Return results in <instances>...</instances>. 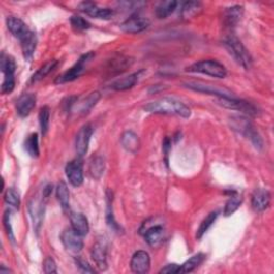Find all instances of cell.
I'll list each match as a JSON object with an SVG mask.
<instances>
[{
    "instance_id": "8d00e7d4",
    "label": "cell",
    "mask_w": 274,
    "mask_h": 274,
    "mask_svg": "<svg viewBox=\"0 0 274 274\" xmlns=\"http://www.w3.org/2000/svg\"><path fill=\"white\" fill-rule=\"evenodd\" d=\"M107 216H106V221H107V224L108 226L114 229L115 231H119L121 229V227L119 226L118 223L116 222L115 218H114V215H113V207H111V200H113V194L108 191L107 192Z\"/></svg>"
},
{
    "instance_id": "4316f807",
    "label": "cell",
    "mask_w": 274,
    "mask_h": 274,
    "mask_svg": "<svg viewBox=\"0 0 274 274\" xmlns=\"http://www.w3.org/2000/svg\"><path fill=\"white\" fill-rule=\"evenodd\" d=\"M205 258H206L205 254H202V253L196 254V255L192 256L189 260H187L184 263V265H181L179 267L178 273H190L192 271H194L201 265L202 261L205 260Z\"/></svg>"
},
{
    "instance_id": "7402d4cb",
    "label": "cell",
    "mask_w": 274,
    "mask_h": 274,
    "mask_svg": "<svg viewBox=\"0 0 274 274\" xmlns=\"http://www.w3.org/2000/svg\"><path fill=\"white\" fill-rule=\"evenodd\" d=\"M71 227H72L80 236H86L89 232V223L83 213L72 212L70 216Z\"/></svg>"
},
{
    "instance_id": "7bdbcfd3",
    "label": "cell",
    "mask_w": 274,
    "mask_h": 274,
    "mask_svg": "<svg viewBox=\"0 0 274 274\" xmlns=\"http://www.w3.org/2000/svg\"><path fill=\"white\" fill-rule=\"evenodd\" d=\"M75 261H76V265L77 267L82 270L83 272H86V273H95V270L91 268V266L89 265V263L83 259L82 257H76L75 258Z\"/></svg>"
},
{
    "instance_id": "9c48e42d",
    "label": "cell",
    "mask_w": 274,
    "mask_h": 274,
    "mask_svg": "<svg viewBox=\"0 0 274 274\" xmlns=\"http://www.w3.org/2000/svg\"><path fill=\"white\" fill-rule=\"evenodd\" d=\"M45 199L42 195V197H35L33 200L29 202L28 210L30 213V218L33 220L34 227L37 233H39L40 229H41L43 219H44V212H45V206L44 201Z\"/></svg>"
},
{
    "instance_id": "484cf974",
    "label": "cell",
    "mask_w": 274,
    "mask_h": 274,
    "mask_svg": "<svg viewBox=\"0 0 274 274\" xmlns=\"http://www.w3.org/2000/svg\"><path fill=\"white\" fill-rule=\"evenodd\" d=\"M202 10L201 3L198 2H188L184 6H182L181 10V17L188 21V19L194 18L197 16Z\"/></svg>"
},
{
    "instance_id": "4fadbf2b",
    "label": "cell",
    "mask_w": 274,
    "mask_h": 274,
    "mask_svg": "<svg viewBox=\"0 0 274 274\" xmlns=\"http://www.w3.org/2000/svg\"><path fill=\"white\" fill-rule=\"evenodd\" d=\"M93 133H94V128L91 125H85L78 131V133L76 134V138H75V149H76L78 158L82 159L87 154L90 138L91 136H93Z\"/></svg>"
},
{
    "instance_id": "7dc6e473",
    "label": "cell",
    "mask_w": 274,
    "mask_h": 274,
    "mask_svg": "<svg viewBox=\"0 0 274 274\" xmlns=\"http://www.w3.org/2000/svg\"><path fill=\"white\" fill-rule=\"evenodd\" d=\"M9 272H12L10 269H6L5 266H2V268H0V273L4 274V273H9Z\"/></svg>"
},
{
    "instance_id": "30bf717a",
    "label": "cell",
    "mask_w": 274,
    "mask_h": 274,
    "mask_svg": "<svg viewBox=\"0 0 274 274\" xmlns=\"http://www.w3.org/2000/svg\"><path fill=\"white\" fill-rule=\"evenodd\" d=\"M91 257L100 270L107 269V240L105 237L97 240L91 250Z\"/></svg>"
},
{
    "instance_id": "d4e9b609",
    "label": "cell",
    "mask_w": 274,
    "mask_h": 274,
    "mask_svg": "<svg viewBox=\"0 0 274 274\" xmlns=\"http://www.w3.org/2000/svg\"><path fill=\"white\" fill-rule=\"evenodd\" d=\"M105 168V162L102 157H93L89 161V174L95 179H100L103 175Z\"/></svg>"
},
{
    "instance_id": "f6af8a7d",
    "label": "cell",
    "mask_w": 274,
    "mask_h": 274,
    "mask_svg": "<svg viewBox=\"0 0 274 274\" xmlns=\"http://www.w3.org/2000/svg\"><path fill=\"white\" fill-rule=\"evenodd\" d=\"M171 148V143H170V139L168 137H166L164 139V143H163V151H164V155L166 157V162H167V157H168V154H169V150Z\"/></svg>"
},
{
    "instance_id": "8992f818",
    "label": "cell",
    "mask_w": 274,
    "mask_h": 274,
    "mask_svg": "<svg viewBox=\"0 0 274 274\" xmlns=\"http://www.w3.org/2000/svg\"><path fill=\"white\" fill-rule=\"evenodd\" d=\"M95 56L96 54L94 52H89L83 55L77 60V63L73 67H71L68 71H66L65 73L59 75L55 79V84H65L69 82H73V80L78 78L80 74L84 72L86 66L95 58Z\"/></svg>"
},
{
    "instance_id": "603a6c76",
    "label": "cell",
    "mask_w": 274,
    "mask_h": 274,
    "mask_svg": "<svg viewBox=\"0 0 274 274\" xmlns=\"http://www.w3.org/2000/svg\"><path fill=\"white\" fill-rule=\"evenodd\" d=\"M145 239L148 242V245L151 247H156L159 243L162 242L164 236V228L161 225H155L146 229L145 231Z\"/></svg>"
},
{
    "instance_id": "f546056e",
    "label": "cell",
    "mask_w": 274,
    "mask_h": 274,
    "mask_svg": "<svg viewBox=\"0 0 274 274\" xmlns=\"http://www.w3.org/2000/svg\"><path fill=\"white\" fill-rule=\"evenodd\" d=\"M56 194H57V198L60 202V205L62 207L67 210L70 207V192L68 189V186L65 181H60L57 189H56Z\"/></svg>"
},
{
    "instance_id": "d6986e66",
    "label": "cell",
    "mask_w": 274,
    "mask_h": 274,
    "mask_svg": "<svg viewBox=\"0 0 274 274\" xmlns=\"http://www.w3.org/2000/svg\"><path fill=\"white\" fill-rule=\"evenodd\" d=\"M243 15V7L242 6H232L226 8L223 13V24L227 28L231 29L236 27Z\"/></svg>"
},
{
    "instance_id": "5bb4252c",
    "label": "cell",
    "mask_w": 274,
    "mask_h": 274,
    "mask_svg": "<svg viewBox=\"0 0 274 274\" xmlns=\"http://www.w3.org/2000/svg\"><path fill=\"white\" fill-rule=\"evenodd\" d=\"M60 238H62V242L64 243L66 249L71 252L77 253L82 251V249L84 248L83 236H80L72 227L67 228L62 233V237Z\"/></svg>"
},
{
    "instance_id": "60d3db41",
    "label": "cell",
    "mask_w": 274,
    "mask_h": 274,
    "mask_svg": "<svg viewBox=\"0 0 274 274\" xmlns=\"http://www.w3.org/2000/svg\"><path fill=\"white\" fill-rule=\"evenodd\" d=\"M15 87V78L14 76H5V79L2 85V93L4 95L12 93Z\"/></svg>"
},
{
    "instance_id": "9a60e30c",
    "label": "cell",
    "mask_w": 274,
    "mask_h": 274,
    "mask_svg": "<svg viewBox=\"0 0 274 274\" xmlns=\"http://www.w3.org/2000/svg\"><path fill=\"white\" fill-rule=\"evenodd\" d=\"M151 260L146 251H137L131 259V270L137 274H146L150 271Z\"/></svg>"
},
{
    "instance_id": "8fae6325",
    "label": "cell",
    "mask_w": 274,
    "mask_h": 274,
    "mask_svg": "<svg viewBox=\"0 0 274 274\" xmlns=\"http://www.w3.org/2000/svg\"><path fill=\"white\" fill-rule=\"evenodd\" d=\"M79 11L83 13L99 19H109L113 17L114 11L109 8H101L96 3L83 2L78 5Z\"/></svg>"
},
{
    "instance_id": "cb8c5ba5",
    "label": "cell",
    "mask_w": 274,
    "mask_h": 274,
    "mask_svg": "<svg viewBox=\"0 0 274 274\" xmlns=\"http://www.w3.org/2000/svg\"><path fill=\"white\" fill-rule=\"evenodd\" d=\"M121 144H123V147L129 151L132 152V154H135L137 150L139 149L140 146V141L138 136L132 131H127L121 136Z\"/></svg>"
},
{
    "instance_id": "3957f363",
    "label": "cell",
    "mask_w": 274,
    "mask_h": 274,
    "mask_svg": "<svg viewBox=\"0 0 274 274\" xmlns=\"http://www.w3.org/2000/svg\"><path fill=\"white\" fill-rule=\"evenodd\" d=\"M230 127L233 131L238 132L245 137L249 138L252 144L255 146L256 149H261L263 146L262 139L257 132L255 126H254L251 121L246 117H239L235 116L230 118Z\"/></svg>"
},
{
    "instance_id": "f1b7e54d",
    "label": "cell",
    "mask_w": 274,
    "mask_h": 274,
    "mask_svg": "<svg viewBox=\"0 0 274 274\" xmlns=\"http://www.w3.org/2000/svg\"><path fill=\"white\" fill-rule=\"evenodd\" d=\"M178 3L175 0H167V2L160 3L156 8V15L158 18H166L175 11Z\"/></svg>"
},
{
    "instance_id": "e0dca14e",
    "label": "cell",
    "mask_w": 274,
    "mask_h": 274,
    "mask_svg": "<svg viewBox=\"0 0 274 274\" xmlns=\"http://www.w3.org/2000/svg\"><path fill=\"white\" fill-rule=\"evenodd\" d=\"M271 202V194L266 189H256L252 195V207L256 212L265 211Z\"/></svg>"
},
{
    "instance_id": "6da1fadb",
    "label": "cell",
    "mask_w": 274,
    "mask_h": 274,
    "mask_svg": "<svg viewBox=\"0 0 274 274\" xmlns=\"http://www.w3.org/2000/svg\"><path fill=\"white\" fill-rule=\"evenodd\" d=\"M144 109L147 113L159 115H176L182 118L191 116V109L184 102L174 98H162L148 103Z\"/></svg>"
},
{
    "instance_id": "ffe728a7",
    "label": "cell",
    "mask_w": 274,
    "mask_h": 274,
    "mask_svg": "<svg viewBox=\"0 0 274 274\" xmlns=\"http://www.w3.org/2000/svg\"><path fill=\"white\" fill-rule=\"evenodd\" d=\"M19 42H21L24 58L27 60V62H32L35 50L37 48V43H38V39H37L36 34L33 33L32 30H29V33L24 38L19 40Z\"/></svg>"
},
{
    "instance_id": "5b68a950",
    "label": "cell",
    "mask_w": 274,
    "mask_h": 274,
    "mask_svg": "<svg viewBox=\"0 0 274 274\" xmlns=\"http://www.w3.org/2000/svg\"><path fill=\"white\" fill-rule=\"evenodd\" d=\"M189 72L193 73H201L206 74L212 77L218 78H224L227 75V70L221 63L217 62V60H201V62L195 63L188 68Z\"/></svg>"
},
{
    "instance_id": "ac0fdd59",
    "label": "cell",
    "mask_w": 274,
    "mask_h": 274,
    "mask_svg": "<svg viewBox=\"0 0 274 274\" xmlns=\"http://www.w3.org/2000/svg\"><path fill=\"white\" fill-rule=\"evenodd\" d=\"M37 98L34 94H24L16 101V113L21 117H27L36 106Z\"/></svg>"
},
{
    "instance_id": "277c9868",
    "label": "cell",
    "mask_w": 274,
    "mask_h": 274,
    "mask_svg": "<svg viewBox=\"0 0 274 274\" xmlns=\"http://www.w3.org/2000/svg\"><path fill=\"white\" fill-rule=\"evenodd\" d=\"M100 98L101 95L98 91L89 94L85 98L70 97L68 98V103H66V111H69V113H75L78 115H86L93 109L94 106H96V104L99 102Z\"/></svg>"
},
{
    "instance_id": "74e56055",
    "label": "cell",
    "mask_w": 274,
    "mask_h": 274,
    "mask_svg": "<svg viewBox=\"0 0 274 274\" xmlns=\"http://www.w3.org/2000/svg\"><path fill=\"white\" fill-rule=\"evenodd\" d=\"M5 201L8 205L12 206L14 208H18L21 205V198H19V194L13 188H9L5 193Z\"/></svg>"
},
{
    "instance_id": "ab89813d",
    "label": "cell",
    "mask_w": 274,
    "mask_h": 274,
    "mask_svg": "<svg viewBox=\"0 0 274 274\" xmlns=\"http://www.w3.org/2000/svg\"><path fill=\"white\" fill-rule=\"evenodd\" d=\"M4 225L5 228L7 230L9 240L11 241L13 245L15 243V237L13 233V229H12V225H11V211H7L4 216Z\"/></svg>"
},
{
    "instance_id": "52a82bcc",
    "label": "cell",
    "mask_w": 274,
    "mask_h": 274,
    "mask_svg": "<svg viewBox=\"0 0 274 274\" xmlns=\"http://www.w3.org/2000/svg\"><path fill=\"white\" fill-rule=\"evenodd\" d=\"M185 86L191 90L197 91V93L216 96L218 98H236V96L233 95L232 91H230L229 89L217 85L206 84L202 82H187L185 83Z\"/></svg>"
},
{
    "instance_id": "836d02e7",
    "label": "cell",
    "mask_w": 274,
    "mask_h": 274,
    "mask_svg": "<svg viewBox=\"0 0 274 274\" xmlns=\"http://www.w3.org/2000/svg\"><path fill=\"white\" fill-rule=\"evenodd\" d=\"M242 204V196L238 193L233 192V194L229 197V199L227 200L226 205H225V209H224V215L226 217L231 216L232 213H235L239 207Z\"/></svg>"
},
{
    "instance_id": "ee69618b",
    "label": "cell",
    "mask_w": 274,
    "mask_h": 274,
    "mask_svg": "<svg viewBox=\"0 0 274 274\" xmlns=\"http://www.w3.org/2000/svg\"><path fill=\"white\" fill-rule=\"evenodd\" d=\"M179 265H176V263H172V265H168L165 268L162 269L160 273H166V274H176L179 271Z\"/></svg>"
},
{
    "instance_id": "4dcf8cb0",
    "label": "cell",
    "mask_w": 274,
    "mask_h": 274,
    "mask_svg": "<svg viewBox=\"0 0 274 274\" xmlns=\"http://www.w3.org/2000/svg\"><path fill=\"white\" fill-rule=\"evenodd\" d=\"M0 67H2V71L5 76H14L16 71V63L13 57L3 53L2 60H0Z\"/></svg>"
},
{
    "instance_id": "1f68e13d",
    "label": "cell",
    "mask_w": 274,
    "mask_h": 274,
    "mask_svg": "<svg viewBox=\"0 0 274 274\" xmlns=\"http://www.w3.org/2000/svg\"><path fill=\"white\" fill-rule=\"evenodd\" d=\"M25 150L32 158H38L40 156L39 148V138L37 133L30 134L25 140Z\"/></svg>"
},
{
    "instance_id": "ba28073f",
    "label": "cell",
    "mask_w": 274,
    "mask_h": 274,
    "mask_svg": "<svg viewBox=\"0 0 274 274\" xmlns=\"http://www.w3.org/2000/svg\"><path fill=\"white\" fill-rule=\"evenodd\" d=\"M218 103L223 107L241 111V113L248 116L255 117L258 114V109L252 103L243 100H239L237 98H218Z\"/></svg>"
},
{
    "instance_id": "7a4b0ae2",
    "label": "cell",
    "mask_w": 274,
    "mask_h": 274,
    "mask_svg": "<svg viewBox=\"0 0 274 274\" xmlns=\"http://www.w3.org/2000/svg\"><path fill=\"white\" fill-rule=\"evenodd\" d=\"M223 45H224L229 55L235 59L237 64H239L246 70L251 69L253 65V58L247 47L242 44V42L236 36L226 35L224 39H223Z\"/></svg>"
},
{
    "instance_id": "b9f144b4",
    "label": "cell",
    "mask_w": 274,
    "mask_h": 274,
    "mask_svg": "<svg viewBox=\"0 0 274 274\" xmlns=\"http://www.w3.org/2000/svg\"><path fill=\"white\" fill-rule=\"evenodd\" d=\"M43 269L46 274L57 273V265L52 257H46L43 262Z\"/></svg>"
},
{
    "instance_id": "d6a6232c",
    "label": "cell",
    "mask_w": 274,
    "mask_h": 274,
    "mask_svg": "<svg viewBox=\"0 0 274 274\" xmlns=\"http://www.w3.org/2000/svg\"><path fill=\"white\" fill-rule=\"evenodd\" d=\"M58 62L57 60H49L48 63H46L44 66H42L40 68L37 72L33 75L32 77V82L33 83H37L39 80L43 79L45 76H47L52 71L57 67Z\"/></svg>"
},
{
    "instance_id": "f35d334b",
    "label": "cell",
    "mask_w": 274,
    "mask_h": 274,
    "mask_svg": "<svg viewBox=\"0 0 274 274\" xmlns=\"http://www.w3.org/2000/svg\"><path fill=\"white\" fill-rule=\"evenodd\" d=\"M71 22V25H72V27L77 30V32H83V30H87L90 28V23L88 21H86V19L84 17H80V16H72L70 19Z\"/></svg>"
},
{
    "instance_id": "bcb514c9",
    "label": "cell",
    "mask_w": 274,
    "mask_h": 274,
    "mask_svg": "<svg viewBox=\"0 0 274 274\" xmlns=\"http://www.w3.org/2000/svg\"><path fill=\"white\" fill-rule=\"evenodd\" d=\"M52 192H53V186L52 185H47L44 189H43V197L46 199L49 197V195L52 194Z\"/></svg>"
},
{
    "instance_id": "44dd1931",
    "label": "cell",
    "mask_w": 274,
    "mask_h": 274,
    "mask_svg": "<svg viewBox=\"0 0 274 274\" xmlns=\"http://www.w3.org/2000/svg\"><path fill=\"white\" fill-rule=\"evenodd\" d=\"M7 27L10 30V33H11L18 40H21L29 33L27 25L22 21L21 18H17L14 16H9L7 18Z\"/></svg>"
},
{
    "instance_id": "e575fe53",
    "label": "cell",
    "mask_w": 274,
    "mask_h": 274,
    "mask_svg": "<svg viewBox=\"0 0 274 274\" xmlns=\"http://www.w3.org/2000/svg\"><path fill=\"white\" fill-rule=\"evenodd\" d=\"M219 217V212L218 211H213L207 216V218L201 222V224L196 232V238L200 239L202 236L205 235V233L208 231V229L213 225V223L216 222V220Z\"/></svg>"
},
{
    "instance_id": "2e32d148",
    "label": "cell",
    "mask_w": 274,
    "mask_h": 274,
    "mask_svg": "<svg viewBox=\"0 0 274 274\" xmlns=\"http://www.w3.org/2000/svg\"><path fill=\"white\" fill-rule=\"evenodd\" d=\"M150 26V21L148 18L141 16H131L127 21L120 25V28L127 34H138L144 32Z\"/></svg>"
},
{
    "instance_id": "d590c367",
    "label": "cell",
    "mask_w": 274,
    "mask_h": 274,
    "mask_svg": "<svg viewBox=\"0 0 274 274\" xmlns=\"http://www.w3.org/2000/svg\"><path fill=\"white\" fill-rule=\"evenodd\" d=\"M49 117H50V109L48 106H43L40 109L39 113V124H40V129L43 135H46L47 131L49 129Z\"/></svg>"
},
{
    "instance_id": "83f0119b",
    "label": "cell",
    "mask_w": 274,
    "mask_h": 274,
    "mask_svg": "<svg viewBox=\"0 0 274 274\" xmlns=\"http://www.w3.org/2000/svg\"><path fill=\"white\" fill-rule=\"evenodd\" d=\"M137 80H138V73L130 74L129 76L116 80V82L111 84V88L117 91H125L134 87L135 84L137 83Z\"/></svg>"
},
{
    "instance_id": "7c38bea8",
    "label": "cell",
    "mask_w": 274,
    "mask_h": 274,
    "mask_svg": "<svg viewBox=\"0 0 274 274\" xmlns=\"http://www.w3.org/2000/svg\"><path fill=\"white\" fill-rule=\"evenodd\" d=\"M66 174L73 187H80L84 182V172H83V162L82 159L78 158L69 162L66 166Z\"/></svg>"
}]
</instances>
